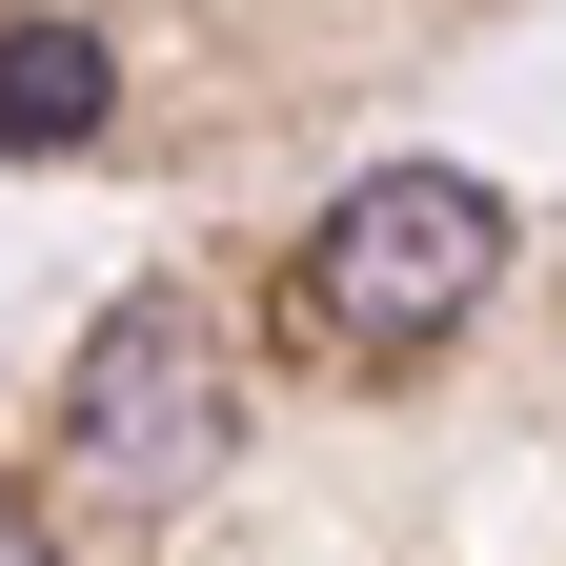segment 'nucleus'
<instances>
[{
    "label": "nucleus",
    "instance_id": "obj_1",
    "mask_svg": "<svg viewBox=\"0 0 566 566\" xmlns=\"http://www.w3.org/2000/svg\"><path fill=\"white\" fill-rule=\"evenodd\" d=\"M243 424V344L202 283H142V304H102V344L61 365V485L82 506H182L202 465H223Z\"/></svg>",
    "mask_w": 566,
    "mask_h": 566
},
{
    "label": "nucleus",
    "instance_id": "obj_2",
    "mask_svg": "<svg viewBox=\"0 0 566 566\" xmlns=\"http://www.w3.org/2000/svg\"><path fill=\"white\" fill-rule=\"evenodd\" d=\"M485 263H506V202L446 182V163H385V182L324 202V243H304V324L344 344V365H405L424 324L485 304Z\"/></svg>",
    "mask_w": 566,
    "mask_h": 566
},
{
    "label": "nucleus",
    "instance_id": "obj_3",
    "mask_svg": "<svg viewBox=\"0 0 566 566\" xmlns=\"http://www.w3.org/2000/svg\"><path fill=\"white\" fill-rule=\"evenodd\" d=\"M102 122H122V61L82 21H0V142H21V163H82Z\"/></svg>",
    "mask_w": 566,
    "mask_h": 566
},
{
    "label": "nucleus",
    "instance_id": "obj_4",
    "mask_svg": "<svg viewBox=\"0 0 566 566\" xmlns=\"http://www.w3.org/2000/svg\"><path fill=\"white\" fill-rule=\"evenodd\" d=\"M0 566H41V526H21V506H0Z\"/></svg>",
    "mask_w": 566,
    "mask_h": 566
}]
</instances>
